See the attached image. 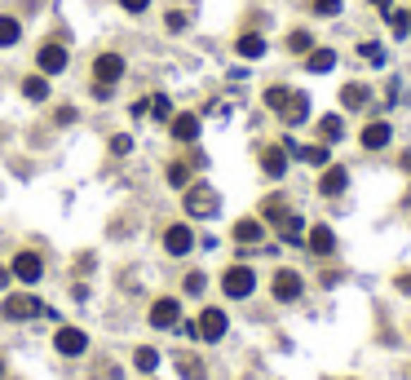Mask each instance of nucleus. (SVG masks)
Instances as JSON below:
<instances>
[{"mask_svg": "<svg viewBox=\"0 0 411 380\" xmlns=\"http://www.w3.org/2000/svg\"><path fill=\"white\" fill-rule=\"evenodd\" d=\"M252 288H257V274H252L248 266H230V270L221 274V292H226V296H235V301L252 296Z\"/></svg>", "mask_w": 411, "mask_h": 380, "instance_id": "obj_1", "label": "nucleus"}, {"mask_svg": "<svg viewBox=\"0 0 411 380\" xmlns=\"http://www.w3.org/2000/svg\"><path fill=\"white\" fill-rule=\"evenodd\" d=\"M217 208H221V200H217L212 186H190L186 190V212L190 217H217Z\"/></svg>", "mask_w": 411, "mask_h": 380, "instance_id": "obj_2", "label": "nucleus"}, {"mask_svg": "<svg viewBox=\"0 0 411 380\" xmlns=\"http://www.w3.org/2000/svg\"><path fill=\"white\" fill-rule=\"evenodd\" d=\"M44 305L36 301V296H5L0 301V319H9V323H27V319H36Z\"/></svg>", "mask_w": 411, "mask_h": 380, "instance_id": "obj_3", "label": "nucleus"}, {"mask_svg": "<svg viewBox=\"0 0 411 380\" xmlns=\"http://www.w3.org/2000/svg\"><path fill=\"white\" fill-rule=\"evenodd\" d=\"M9 274L23 278V283H40V274H44L40 252H18V257H13V266H9Z\"/></svg>", "mask_w": 411, "mask_h": 380, "instance_id": "obj_4", "label": "nucleus"}, {"mask_svg": "<svg viewBox=\"0 0 411 380\" xmlns=\"http://www.w3.org/2000/svg\"><path fill=\"white\" fill-rule=\"evenodd\" d=\"M182 323V301L177 296H159L151 305V327H177Z\"/></svg>", "mask_w": 411, "mask_h": 380, "instance_id": "obj_5", "label": "nucleus"}, {"mask_svg": "<svg viewBox=\"0 0 411 380\" xmlns=\"http://www.w3.org/2000/svg\"><path fill=\"white\" fill-rule=\"evenodd\" d=\"M54 345H58V354H67V358H80V354L89 350V336L80 332V327H58Z\"/></svg>", "mask_w": 411, "mask_h": 380, "instance_id": "obj_6", "label": "nucleus"}, {"mask_svg": "<svg viewBox=\"0 0 411 380\" xmlns=\"http://www.w3.org/2000/svg\"><path fill=\"white\" fill-rule=\"evenodd\" d=\"M226 327H230V319H226V309H217V305H208V309L200 314V336H204V341H221V336H226Z\"/></svg>", "mask_w": 411, "mask_h": 380, "instance_id": "obj_7", "label": "nucleus"}, {"mask_svg": "<svg viewBox=\"0 0 411 380\" xmlns=\"http://www.w3.org/2000/svg\"><path fill=\"white\" fill-rule=\"evenodd\" d=\"M164 247H168V257H186L195 247V230L190 226H168L164 230Z\"/></svg>", "mask_w": 411, "mask_h": 380, "instance_id": "obj_8", "label": "nucleus"}, {"mask_svg": "<svg viewBox=\"0 0 411 380\" xmlns=\"http://www.w3.org/2000/svg\"><path fill=\"white\" fill-rule=\"evenodd\" d=\"M36 67H40V75H58L62 67H67V49H62V44H40Z\"/></svg>", "mask_w": 411, "mask_h": 380, "instance_id": "obj_9", "label": "nucleus"}, {"mask_svg": "<svg viewBox=\"0 0 411 380\" xmlns=\"http://www.w3.org/2000/svg\"><path fill=\"white\" fill-rule=\"evenodd\" d=\"M120 75H124V58L120 54H102L93 62V80H97V85H115Z\"/></svg>", "mask_w": 411, "mask_h": 380, "instance_id": "obj_10", "label": "nucleus"}, {"mask_svg": "<svg viewBox=\"0 0 411 380\" xmlns=\"http://www.w3.org/2000/svg\"><path fill=\"white\" fill-rule=\"evenodd\" d=\"M305 243H309V252H314V257H332V252H336V235H332V226H309Z\"/></svg>", "mask_w": 411, "mask_h": 380, "instance_id": "obj_11", "label": "nucleus"}, {"mask_svg": "<svg viewBox=\"0 0 411 380\" xmlns=\"http://www.w3.org/2000/svg\"><path fill=\"white\" fill-rule=\"evenodd\" d=\"M301 292H305V283H301L297 270H278L274 274V296H278V301H297Z\"/></svg>", "mask_w": 411, "mask_h": 380, "instance_id": "obj_12", "label": "nucleus"}, {"mask_svg": "<svg viewBox=\"0 0 411 380\" xmlns=\"http://www.w3.org/2000/svg\"><path fill=\"white\" fill-rule=\"evenodd\" d=\"M168 133L177 137V142H195V137H200V115H173V120H168Z\"/></svg>", "mask_w": 411, "mask_h": 380, "instance_id": "obj_13", "label": "nucleus"}, {"mask_svg": "<svg viewBox=\"0 0 411 380\" xmlns=\"http://www.w3.org/2000/svg\"><path fill=\"white\" fill-rule=\"evenodd\" d=\"M283 124H301V120H309V97L305 93H288V102H283Z\"/></svg>", "mask_w": 411, "mask_h": 380, "instance_id": "obj_14", "label": "nucleus"}, {"mask_svg": "<svg viewBox=\"0 0 411 380\" xmlns=\"http://www.w3.org/2000/svg\"><path fill=\"white\" fill-rule=\"evenodd\" d=\"M389 137H393V128H389L385 120H372V124L363 128V146H367V151H381V146H389Z\"/></svg>", "mask_w": 411, "mask_h": 380, "instance_id": "obj_15", "label": "nucleus"}, {"mask_svg": "<svg viewBox=\"0 0 411 380\" xmlns=\"http://www.w3.org/2000/svg\"><path fill=\"white\" fill-rule=\"evenodd\" d=\"M261 168H266L270 177H283L288 173V151L283 146H266V151H261Z\"/></svg>", "mask_w": 411, "mask_h": 380, "instance_id": "obj_16", "label": "nucleus"}, {"mask_svg": "<svg viewBox=\"0 0 411 380\" xmlns=\"http://www.w3.org/2000/svg\"><path fill=\"white\" fill-rule=\"evenodd\" d=\"M345 186H350V173H345L341 164H327V173H323V181H319V190H323V195H341Z\"/></svg>", "mask_w": 411, "mask_h": 380, "instance_id": "obj_17", "label": "nucleus"}, {"mask_svg": "<svg viewBox=\"0 0 411 380\" xmlns=\"http://www.w3.org/2000/svg\"><path fill=\"white\" fill-rule=\"evenodd\" d=\"M23 40V23L9 18V13H0V49H13Z\"/></svg>", "mask_w": 411, "mask_h": 380, "instance_id": "obj_18", "label": "nucleus"}, {"mask_svg": "<svg viewBox=\"0 0 411 380\" xmlns=\"http://www.w3.org/2000/svg\"><path fill=\"white\" fill-rule=\"evenodd\" d=\"M341 106L345 111H363L367 106V85H345L341 89Z\"/></svg>", "mask_w": 411, "mask_h": 380, "instance_id": "obj_19", "label": "nucleus"}, {"mask_svg": "<svg viewBox=\"0 0 411 380\" xmlns=\"http://www.w3.org/2000/svg\"><path fill=\"white\" fill-rule=\"evenodd\" d=\"M305 67L314 71V75H323V71H332V67H336V54H332V49H309Z\"/></svg>", "mask_w": 411, "mask_h": 380, "instance_id": "obj_20", "label": "nucleus"}, {"mask_svg": "<svg viewBox=\"0 0 411 380\" xmlns=\"http://www.w3.org/2000/svg\"><path fill=\"white\" fill-rule=\"evenodd\" d=\"M235 54H239V58H248V62H257L261 54H266V40H261V36H252V31H248V36H239Z\"/></svg>", "mask_w": 411, "mask_h": 380, "instance_id": "obj_21", "label": "nucleus"}, {"mask_svg": "<svg viewBox=\"0 0 411 380\" xmlns=\"http://www.w3.org/2000/svg\"><path fill=\"white\" fill-rule=\"evenodd\" d=\"M319 137L323 142H341L345 137V120H341V115H323V120H319Z\"/></svg>", "mask_w": 411, "mask_h": 380, "instance_id": "obj_22", "label": "nucleus"}, {"mask_svg": "<svg viewBox=\"0 0 411 380\" xmlns=\"http://www.w3.org/2000/svg\"><path fill=\"white\" fill-rule=\"evenodd\" d=\"M261 235H266V230H261V221H257V217H243V221H235V239H239V243H257Z\"/></svg>", "mask_w": 411, "mask_h": 380, "instance_id": "obj_23", "label": "nucleus"}, {"mask_svg": "<svg viewBox=\"0 0 411 380\" xmlns=\"http://www.w3.org/2000/svg\"><path fill=\"white\" fill-rule=\"evenodd\" d=\"M133 367H137L142 376H151V372L159 367V350H151V345H142V350L133 354Z\"/></svg>", "mask_w": 411, "mask_h": 380, "instance_id": "obj_24", "label": "nucleus"}, {"mask_svg": "<svg viewBox=\"0 0 411 380\" xmlns=\"http://www.w3.org/2000/svg\"><path fill=\"white\" fill-rule=\"evenodd\" d=\"M297 155L301 164H314V168H327V146H297Z\"/></svg>", "mask_w": 411, "mask_h": 380, "instance_id": "obj_25", "label": "nucleus"}, {"mask_svg": "<svg viewBox=\"0 0 411 380\" xmlns=\"http://www.w3.org/2000/svg\"><path fill=\"white\" fill-rule=\"evenodd\" d=\"M278 230H283V239H288V243H305V221H301V217H292V212H288L283 221H278Z\"/></svg>", "mask_w": 411, "mask_h": 380, "instance_id": "obj_26", "label": "nucleus"}, {"mask_svg": "<svg viewBox=\"0 0 411 380\" xmlns=\"http://www.w3.org/2000/svg\"><path fill=\"white\" fill-rule=\"evenodd\" d=\"M23 93L31 97V102H44V97H49V80L44 75H27L23 80Z\"/></svg>", "mask_w": 411, "mask_h": 380, "instance_id": "obj_27", "label": "nucleus"}, {"mask_svg": "<svg viewBox=\"0 0 411 380\" xmlns=\"http://www.w3.org/2000/svg\"><path fill=\"white\" fill-rule=\"evenodd\" d=\"M177 372H182L186 380H204V362L190 358V354H182V358H177Z\"/></svg>", "mask_w": 411, "mask_h": 380, "instance_id": "obj_28", "label": "nucleus"}, {"mask_svg": "<svg viewBox=\"0 0 411 380\" xmlns=\"http://www.w3.org/2000/svg\"><path fill=\"white\" fill-rule=\"evenodd\" d=\"M288 49H292V54H309V49H314V36H309V31H292Z\"/></svg>", "mask_w": 411, "mask_h": 380, "instance_id": "obj_29", "label": "nucleus"}, {"mask_svg": "<svg viewBox=\"0 0 411 380\" xmlns=\"http://www.w3.org/2000/svg\"><path fill=\"white\" fill-rule=\"evenodd\" d=\"M168 186H177V190L190 186V164H173V168H168Z\"/></svg>", "mask_w": 411, "mask_h": 380, "instance_id": "obj_30", "label": "nucleus"}, {"mask_svg": "<svg viewBox=\"0 0 411 380\" xmlns=\"http://www.w3.org/2000/svg\"><path fill=\"white\" fill-rule=\"evenodd\" d=\"M261 212H266L270 221H283V217H288V208H283V200H278V195H270V200L261 204Z\"/></svg>", "mask_w": 411, "mask_h": 380, "instance_id": "obj_31", "label": "nucleus"}, {"mask_svg": "<svg viewBox=\"0 0 411 380\" xmlns=\"http://www.w3.org/2000/svg\"><path fill=\"white\" fill-rule=\"evenodd\" d=\"M288 93H292V89H283V85H274V89H266V106H270V111H283V102H288Z\"/></svg>", "mask_w": 411, "mask_h": 380, "instance_id": "obj_32", "label": "nucleus"}, {"mask_svg": "<svg viewBox=\"0 0 411 380\" xmlns=\"http://www.w3.org/2000/svg\"><path fill=\"white\" fill-rule=\"evenodd\" d=\"M358 54H363V62H372V67H385V49L381 44H363Z\"/></svg>", "mask_w": 411, "mask_h": 380, "instance_id": "obj_33", "label": "nucleus"}, {"mask_svg": "<svg viewBox=\"0 0 411 380\" xmlns=\"http://www.w3.org/2000/svg\"><path fill=\"white\" fill-rule=\"evenodd\" d=\"M151 111H155V120H173V102H168V97H151Z\"/></svg>", "mask_w": 411, "mask_h": 380, "instance_id": "obj_34", "label": "nucleus"}, {"mask_svg": "<svg viewBox=\"0 0 411 380\" xmlns=\"http://www.w3.org/2000/svg\"><path fill=\"white\" fill-rule=\"evenodd\" d=\"M389 27H393V36H407V31H411V13H389Z\"/></svg>", "mask_w": 411, "mask_h": 380, "instance_id": "obj_35", "label": "nucleus"}, {"mask_svg": "<svg viewBox=\"0 0 411 380\" xmlns=\"http://www.w3.org/2000/svg\"><path fill=\"white\" fill-rule=\"evenodd\" d=\"M204 288H208V278H204L200 270H195V274H186V292H190V296H200Z\"/></svg>", "mask_w": 411, "mask_h": 380, "instance_id": "obj_36", "label": "nucleus"}, {"mask_svg": "<svg viewBox=\"0 0 411 380\" xmlns=\"http://www.w3.org/2000/svg\"><path fill=\"white\" fill-rule=\"evenodd\" d=\"M111 151H115V155H128V151H133V137H128V133L111 137Z\"/></svg>", "mask_w": 411, "mask_h": 380, "instance_id": "obj_37", "label": "nucleus"}, {"mask_svg": "<svg viewBox=\"0 0 411 380\" xmlns=\"http://www.w3.org/2000/svg\"><path fill=\"white\" fill-rule=\"evenodd\" d=\"M314 13H327V18H332V13H341V0H314Z\"/></svg>", "mask_w": 411, "mask_h": 380, "instance_id": "obj_38", "label": "nucleus"}, {"mask_svg": "<svg viewBox=\"0 0 411 380\" xmlns=\"http://www.w3.org/2000/svg\"><path fill=\"white\" fill-rule=\"evenodd\" d=\"M164 27H168V31H182V27H186V13H177V9H173L168 18H164Z\"/></svg>", "mask_w": 411, "mask_h": 380, "instance_id": "obj_39", "label": "nucleus"}, {"mask_svg": "<svg viewBox=\"0 0 411 380\" xmlns=\"http://www.w3.org/2000/svg\"><path fill=\"white\" fill-rule=\"evenodd\" d=\"M120 5H124L128 13H146V9H151V0H120Z\"/></svg>", "mask_w": 411, "mask_h": 380, "instance_id": "obj_40", "label": "nucleus"}, {"mask_svg": "<svg viewBox=\"0 0 411 380\" xmlns=\"http://www.w3.org/2000/svg\"><path fill=\"white\" fill-rule=\"evenodd\" d=\"M5 283H9V270H5V266H0V292H5Z\"/></svg>", "mask_w": 411, "mask_h": 380, "instance_id": "obj_41", "label": "nucleus"}, {"mask_svg": "<svg viewBox=\"0 0 411 380\" xmlns=\"http://www.w3.org/2000/svg\"><path fill=\"white\" fill-rule=\"evenodd\" d=\"M372 5H381V9H389V0H372Z\"/></svg>", "mask_w": 411, "mask_h": 380, "instance_id": "obj_42", "label": "nucleus"}, {"mask_svg": "<svg viewBox=\"0 0 411 380\" xmlns=\"http://www.w3.org/2000/svg\"><path fill=\"white\" fill-rule=\"evenodd\" d=\"M0 376H5V362H0Z\"/></svg>", "mask_w": 411, "mask_h": 380, "instance_id": "obj_43", "label": "nucleus"}]
</instances>
